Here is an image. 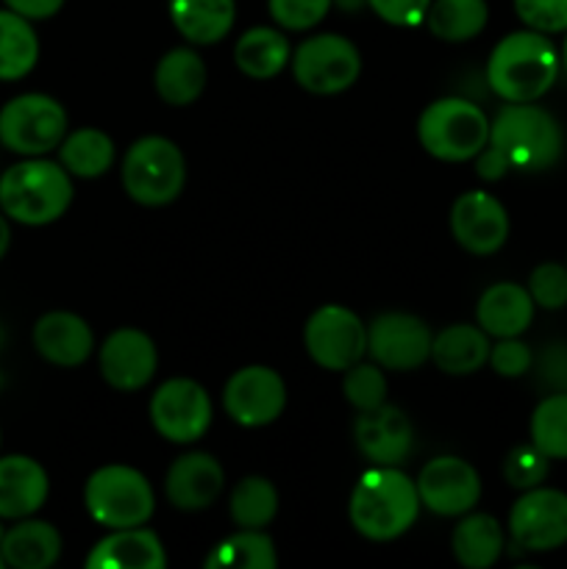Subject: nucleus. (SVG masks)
Listing matches in <instances>:
<instances>
[{"mask_svg": "<svg viewBox=\"0 0 567 569\" xmlns=\"http://www.w3.org/2000/svg\"><path fill=\"white\" fill-rule=\"evenodd\" d=\"M176 31L192 44H215L231 33L237 20L233 0H170Z\"/></svg>", "mask_w": 567, "mask_h": 569, "instance_id": "nucleus-26", "label": "nucleus"}, {"mask_svg": "<svg viewBox=\"0 0 567 569\" xmlns=\"http://www.w3.org/2000/svg\"><path fill=\"white\" fill-rule=\"evenodd\" d=\"M561 64H565V70H567V39H565V50H561Z\"/></svg>", "mask_w": 567, "mask_h": 569, "instance_id": "nucleus-48", "label": "nucleus"}, {"mask_svg": "<svg viewBox=\"0 0 567 569\" xmlns=\"http://www.w3.org/2000/svg\"><path fill=\"white\" fill-rule=\"evenodd\" d=\"M122 189L139 206H167L187 183V161L181 148L167 137H142L122 159Z\"/></svg>", "mask_w": 567, "mask_h": 569, "instance_id": "nucleus-7", "label": "nucleus"}, {"mask_svg": "<svg viewBox=\"0 0 567 569\" xmlns=\"http://www.w3.org/2000/svg\"><path fill=\"white\" fill-rule=\"evenodd\" d=\"M3 537H6V528H3V522H0V542H3Z\"/></svg>", "mask_w": 567, "mask_h": 569, "instance_id": "nucleus-49", "label": "nucleus"}, {"mask_svg": "<svg viewBox=\"0 0 567 569\" xmlns=\"http://www.w3.org/2000/svg\"><path fill=\"white\" fill-rule=\"evenodd\" d=\"M356 448L372 461V465H404L415 448V428L409 417L395 406H376V409L359 411L354 426Z\"/></svg>", "mask_w": 567, "mask_h": 569, "instance_id": "nucleus-18", "label": "nucleus"}, {"mask_svg": "<svg viewBox=\"0 0 567 569\" xmlns=\"http://www.w3.org/2000/svg\"><path fill=\"white\" fill-rule=\"evenodd\" d=\"M203 59L192 48H172L159 59L153 72L156 92L170 106H189L203 94L206 89Z\"/></svg>", "mask_w": 567, "mask_h": 569, "instance_id": "nucleus-27", "label": "nucleus"}, {"mask_svg": "<svg viewBox=\"0 0 567 569\" xmlns=\"http://www.w3.org/2000/svg\"><path fill=\"white\" fill-rule=\"evenodd\" d=\"M372 14L381 17L384 22L398 28H415L426 22L431 0H367Z\"/></svg>", "mask_w": 567, "mask_h": 569, "instance_id": "nucleus-42", "label": "nucleus"}, {"mask_svg": "<svg viewBox=\"0 0 567 569\" xmlns=\"http://www.w3.org/2000/svg\"><path fill=\"white\" fill-rule=\"evenodd\" d=\"M0 345H3V328H0Z\"/></svg>", "mask_w": 567, "mask_h": 569, "instance_id": "nucleus-51", "label": "nucleus"}, {"mask_svg": "<svg viewBox=\"0 0 567 569\" xmlns=\"http://www.w3.org/2000/svg\"><path fill=\"white\" fill-rule=\"evenodd\" d=\"M6 567V561H3V556H0V569H3Z\"/></svg>", "mask_w": 567, "mask_h": 569, "instance_id": "nucleus-50", "label": "nucleus"}, {"mask_svg": "<svg viewBox=\"0 0 567 569\" xmlns=\"http://www.w3.org/2000/svg\"><path fill=\"white\" fill-rule=\"evenodd\" d=\"M292 76L311 94H339L359 81L361 56L350 39L339 33H317L295 48Z\"/></svg>", "mask_w": 567, "mask_h": 569, "instance_id": "nucleus-9", "label": "nucleus"}, {"mask_svg": "<svg viewBox=\"0 0 567 569\" xmlns=\"http://www.w3.org/2000/svg\"><path fill=\"white\" fill-rule=\"evenodd\" d=\"M11 244V228H9V217L0 211V259L6 256V250H9Z\"/></svg>", "mask_w": 567, "mask_h": 569, "instance_id": "nucleus-46", "label": "nucleus"}, {"mask_svg": "<svg viewBox=\"0 0 567 569\" xmlns=\"http://www.w3.org/2000/svg\"><path fill=\"white\" fill-rule=\"evenodd\" d=\"M520 22L539 33L567 31V0H515Z\"/></svg>", "mask_w": 567, "mask_h": 569, "instance_id": "nucleus-40", "label": "nucleus"}, {"mask_svg": "<svg viewBox=\"0 0 567 569\" xmlns=\"http://www.w3.org/2000/svg\"><path fill=\"white\" fill-rule=\"evenodd\" d=\"M100 376L117 392L145 389L156 376L159 353L153 339L139 328H117L103 339L98 350Z\"/></svg>", "mask_w": 567, "mask_h": 569, "instance_id": "nucleus-17", "label": "nucleus"}, {"mask_svg": "<svg viewBox=\"0 0 567 569\" xmlns=\"http://www.w3.org/2000/svg\"><path fill=\"white\" fill-rule=\"evenodd\" d=\"M287 406V383L272 367L250 365L233 372L222 389V409L237 426L261 428L276 422Z\"/></svg>", "mask_w": 567, "mask_h": 569, "instance_id": "nucleus-14", "label": "nucleus"}, {"mask_svg": "<svg viewBox=\"0 0 567 569\" xmlns=\"http://www.w3.org/2000/svg\"><path fill=\"white\" fill-rule=\"evenodd\" d=\"M331 6L334 0H267L272 22L284 31H309L322 22Z\"/></svg>", "mask_w": 567, "mask_h": 569, "instance_id": "nucleus-39", "label": "nucleus"}, {"mask_svg": "<svg viewBox=\"0 0 567 569\" xmlns=\"http://www.w3.org/2000/svg\"><path fill=\"white\" fill-rule=\"evenodd\" d=\"M561 59L545 33L515 31L500 39L487 61V83L506 103H534L559 78Z\"/></svg>", "mask_w": 567, "mask_h": 569, "instance_id": "nucleus-2", "label": "nucleus"}, {"mask_svg": "<svg viewBox=\"0 0 567 569\" xmlns=\"http://www.w3.org/2000/svg\"><path fill=\"white\" fill-rule=\"evenodd\" d=\"M72 203V178L61 161L26 156L0 176V211L20 226H50Z\"/></svg>", "mask_w": 567, "mask_h": 569, "instance_id": "nucleus-3", "label": "nucleus"}, {"mask_svg": "<svg viewBox=\"0 0 567 569\" xmlns=\"http://www.w3.org/2000/svg\"><path fill=\"white\" fill-rule=\"evenodd\" d=\"M89 569H165V545L148 528H117L89 550Z\"/></svg>", "mask_w": 567, "mask_h": 569, "instance_id": "nucleus-22", "label": "nucleus"}, {"mask_svg": "<svg viewBox=\"0 0 567 569\" xmlns=\"http://www.w3.org/2000/svg\"><path fill=\"white\" fill-rule=\"evenodd\" d=\"M226 487V470L209 453H183L170 465L165 478V495L178 511H203L220 498Z\"/></svg>", "mask_w": 567, "mask_h": 569, "instance_id": "nucleus-19", "label": "nucleus"}, {"mask_svg": "<svg viewBox=\"0 0 567 569\" xmlns=\"http://www.w3.org/2000/svg\"><path fill=\"white\" fill-rule=\"evenodd\" d=\"M289 59H292V48L278 28H248L233 48V61H237L239 72L253 81L276 78L289 64Z\"/></svg>", "mask_w": 567, "mask_h": 569, "instance_id": "nucleus-29", "label": "nucleus"}, {"mask_svg": "<svg viewBox=\"0 0 567 569\" xmlns=\"http://www.w3.org/2000/svg\"><path fill=\"white\" fill-rule=\"evenodd\" d=\"M548 456L539 448H534V445H520V448L509 450V456L504 461L506 483L520 489V492L543 487V481L548 478Z\"/></svg>", "mask_w": 567, "mask_h": 569, "instance_id": "nucleus-37", "label": "nucleus"}, {"mask_svg": "<svg viewBox=\"0 0 567 569\" xmlns=\"http://www.w3.org/2000/svg\"><path fill=\"white\" fill-rule=\"evenodd\" d=\"M39 39L31 20L17 11H0V81H20L37 67Z\"/></svg>", "mask_w": 567, "mask_h": 569, "instance_id": "nucleus-30", "label": "nucleus"}, {"mask_svg": "<svg viewBox=\"0 0 567 569\" xmlns=\"http://www.w3.org/2000/svg\"><path fill=\"white\" fill-rule=\"evenodd\" d=\"M50 481L31 456H0V520H26L44 506Z\"/></svg>", "mask_w": 567, "mask_h": 569, "instance_id": "nucleus-20", "label": "nucleus"}, {"mask_svg": "<svg viewBox=\"0 0 567 569\" xmlns=\"http://www.w3.org/2000/svg\"><path fill=\"white\" fill-rule=\"evenodd\" d=\"M6 9L17 11L26 20H50L53 14H59L64 0H3Z\"/></svg>", "mask_w": 567, "mask_h": 569, "instance_id": "nucleus-45", "label": "nucleus"}, {"mask_svg": "<svg viewBox=\"0 0 567 569\" xmlns=\"http://www.w3.org/2000/svg\"><path fill=\"white\" fill-rule=\"evenodd\" d=\"M476 172L478 178H484V181H500L504 176H509L511 172V164L509 159H506L504 153H500L495 144H484L481 153L476 156Z\"/></svg>", "mask_w": 567, "mask_h": 569, "instance_id": "nucleus-44", "label": "nucleus"}, {"mask_svg": "<svg viewBox=\"0 0 567 569\" xmlns=\"http://www.w3.org/2000/svg\"><path fill=\"white\" fill-rule=\"evenodd\" d=\"M534 309L537 306L526 287L511 281L493 283L476 303V326L495 339L520 337L531 326Z\"/></svg>", "mask_w": 567, "mask_h": 569, "instance_id": "nucleus-23", "label": "nucleus"}, {"mask_svg": "<svg viewBox=\"0 0 567 569\" xmlns=\"http://www.w3.org/2000/svg\"><path fill=\"white\" fill-rule=\"evenodd\" d=\"M334 3H339L342 9H361V6H367V0H334Z\"/></svg>", "mask_w": 567, "mask_h": 569, "instance_id": "nucleus-47", "label": "nucleus"}, {"mask_svg": "<svg viewBox=\"0 0 567 569\" xmlns=\"http://www.w3.org/2000/svg\"><path fill=\"white\" fill-rule=\"evenodd\" d=\"M450 233L472 256H493L509 239V211L495 194L470 189L450 206Z\"/></svg>", "mask_w": 567, "mask_h": 569, "instance_id": "nucleus-16", "label": "nucleus"}, {"mask_svg": "<svg viewBox=\"0 0 567 569\" xmlns=\"http://www.w3.org/2000/svg\"><path fill=\"white\" fill-rule=\"evenodd\" d=\"M489 144L509 159L511 170L539 172L559 161L565 133L559 122L534 103H506L489 122Z\"/></svg>", "mask_w": 567, "mask_h": 569, "instance_id": "nucleus-4", "label": "nucleus"}, {"mask_svg": "<svg viewBox=\"0 0 567 569\" xmlns=\"http://www.w3.org/2000/svg\"><path fill=\"white\" fill-rule=\"evenodd\" d=\"M489 337L470 322H454L431 339V361L445 376H472L489 361Z\"/></svg>", "mask_w": 567, "mask_h": 569, "instance_id": "nucleus-25", "label": "nucleus"}, {"mask_svg": "<svg viewBox=\"0 0 567 569\" xmlns=\"http://www.w3.org/2000/svg\"><path fill=\"white\" fill-rule=\"evenodd\" d=\"M537 378L550 392H567V342L545 345L537 359Z\"/></svg>", "mask_w": 567, "mask_h": 569, "instance_id": "nucleus-43", "label": "nucleus"}, {"mask_svg": "<svg viewBox=\"0 0 567 569\" xmlns=\"http://www.w3.org/2000/svg\"><path fill=\"white\" fill-rule=\"evenodd\" d=\"M83 509L109 531L137 528L153 517L156 495L139 470L126 465H106L83 483Z\"/></svg>", "mask_w": 567, "mask_h": 569, "instance_id": "nucleus-5", "label": "nucleus"}, {"mask_svg": "<svg viewBox=\"0 0 567 569\" xmlns=\"http://www.w3.org/2000/svg\"><path fill=\"white\" fill-rule=\"evenodd\" d=\"M417 515H420L417 483L398 467L376 465L359 478L350 492V526L370 542L404 537L415 526Z\"/></svg>", "mask_w": 567, "mask_h": 569, "instance_id": "nucleus-1", "label": "nucleus"}, {"mask_svg": "<svg viewBox=\"0 0 567 569\" xmlns=\"http://www.w3.org/2000/svg\"><path fill=\"white\" fill-rule=\"evenodd\" d=\"M61 533L56 526L44 520H17L6 531L3 542H0V556H3L6 567L14 569H50L61 556Z\"/></svg>", "mask_w": 567, "mask_h": 569, "instance_id": "nucleus-24", "label": "nucleus"}, {"mask_svg": "<svg viewBox=\"0 0 567 569\" xmlns=\"http://www.w3.org/2000/svg\"><path fill=\"white\" fill-rule=\"evenodd\" d=\"M231 520L237 528H253V531H265L270 526L272 517L278 511V492L267 478L248 476L233 487L231 503Z\"/></svg>", "mask_w": 567, "mask_h": 569, "instance_id": "nucleus-34", "label": "nucleus"}, {"mask_svg": "<svg viewBox=\"0 0 567 569\" xmlns=\"http://www.w3.org/2000/svg\"><path fill=\"white\" fill-rule=\"evenodd\" d=\"M67 137V111L56 98L26 92L0 109V144L17 156H44Z\"/></svg>", "mask_w": 567, "mask_h": 569, "instance_id": "nucleus-8", "label": "nucleus"}, {"mask_svg": "<svg viewBox=\"0 0 567 569\" xmlns=\"http://www.w3.org/2000/svg\"><path fill=\"white\" fill-rule=\"evenodd\" d=\"M342 395L356 411H367L387 403V378H384L381 367H378L376 361H372V365L356 361L354 367L345 370Z\"/></svg>", "mask_w": 567, "mask_h": 569, "instance_id": "nucleus-36", "label": "nucleus"}, {"mask_svg": "<svg viewBox=\"0 0 567 569\" xmlns=\"http://www.w3.org/2000/svg\"><path fill=\"white\" fill-rule=\"evenodd\" d=\"M528 295H531L534 306L545 311H559L567 306V267L556 264V261H545V264L534 267L528 276Z\"/></svg>", "mask_w": 567, "mask_h": 569, "instance_id": "nucleus-38", "label": "nucleus"}, {"mask_svg": "<svg viewBox=\"0 0 567 569\" xmlns=\"http://www.w3.org/2000/svg\"><path fill=\"white\" fill-rule=\"evenodd\" d=\"M150 422L172 445L198 442L211 426V398L192 378L165 381L150 398Z\"/></svg>", "mask_w": 567, "mask_h": 569, "instance_id": "nucleus-11", "label": "nucleus"}, {"mask_svg": "<svg viewBox=\"0 0 567 569\" xmlns=\"http://www.w3.org/2000/svg\"><path fill=\"white\" fill-rule=\"evenodd\" d=\"M506 548L504 526L493 515H461L459 526L450 533L454 559L467 569H489Z\"/></svg>", "mask_w": 567, "mask_h": 569, "instance_id": "nucleus-28", "label": "nucleus"}, {"mask_svg": "<svg viewBox=\"0 0 567 569\" xmlns=\"http://www.w3.org/2000/svg\"><path fill=\"white\" fill-rule=\"evenodd\" d=\"M420 506L439 517H461L481 500V478L470 461L459 456L431 459L417 476Z\"/></svg>", "mask_w": 567, "mask_h": 569, "instance_id": "nucleus-15", "label": "nucleus"}, {"mask_svg": "<svg viewBox=\"0 0 567 569\" xmlns=\"http://www.w3.org/2000/svg\"><path fill=\"white\" fill-rule=\"evenodd\" d=\"M304 345L317 367L345 372L367 353V326L345 306H320L306 320Z\"/></svg>", "mask_w": 567, "mask_h": 569, "instance_id": "nucleus-10", "label": "nucleus"}, {"mask_svg": "<svg viewBox=\"0 0 567 569\" xmlns=\"http://www.w3.org/2000/svg\"><path fill=\"white\" fill-rule=\"evenodd\" d=\"M422 150L439 161L476 159L489 142V120L481 106L465 98H439L417 120Z\"/></svg>", "mask_w": 567, "mask_h": 569, "instance_id": "nucleus-6", "label": "nucleus"}, {"mask_svg": "<svg viewBox=\"0 0 567 569\" xmlns=\"http://www.w3.org/2000/svg\"><path fill=\"white\" fill-rule=\"evenodd\" d=\"M431 328L406 311H387L367 326V353L381 370L409 372L431 359Z\"/></svg>", "mask_w": 567, "mask_h": 569, "instance_id": "nucleus-13", "label": "nucleus"}, {"mask_svg": "<svg viewBox=\"0 0 567 569\" xmlns=\"http://www.w3.org/2000/svg\"><path fill=\"white\" fill-rule=\"evenodd\" d=\"M59 161L70 176L100 178L115 164V142L100 128H78L61 139Z\"/></svg>", "mask_w": 567, "mask_h": 569, "instance_id": "nucleus-31", "label": "nucleus"}, {"mask_svg": "<svg viewBox=\"0 0 567 569\" xmlns=\"http://www.w3.org/2000/svg\"><path fill=\"white\" fill-rule=\"evenodd\" d=\"M489 367L500 378H520L534 367V353L526 342L517 337L498 339V345L489 348Z\"/></svg>", "mask_w": 567, "mask_h": 569, "instance_id": "nucleus-41", "label": "nucleus"}, {"mask_svg": "<svg viewBox=\"0 0 567 569\" xmlns=\"http://www.w3.org/2000/svg\"><path fill=\"white\" fill-rule=\"evenodd\" d=\"M531 445L548 459L567 461V392H550L531 415Z\"/></svg>", "mask_w": 567, "mask_h": 569, "instance_id": "nucleus-35", "label": "nucleus"}, {"mask_svg": "<svg viewBox=\"0 0 567 569\" xmlns=\"http://www.w3.org/2000/svg\"><path fill=\"white\" fill-rule=\"evenodd\" d=\"M33 348L56 367H81L94 350V333L72 311H48L33 326Z\"/></svg>", "mask_w": 567, "mask_h": 569, "instance_id": "nucleus-21", "label": "nucleus"}, {"mask_svg": "<svg viewBox=\"0 0 567 569\" xmlns=\"http://www.w3.org/2000/svg\"><path fill=\"white\" fill-rule=\"evenodd\" d=\"M509 537L526 553H550L567 545V495L548 487L526 489L509 511Z\"/></svg>", "mask_w": 567, "mask_h": 569, "instance_id": "nucleus-12", "label": "nucleus"}, {"mask_svg": "<svg viewBox=\"0 0 567 569\" xmlns=\"http://www.w3.org/2000/svg\"><path fill=\"white\" fill-rule=\"evenodd\" d=\"M278 556L276 545L265 531H253V528H239L228 539L211 548L206 556V567L209 569H276Z\"/></svg>", "mask_w": 567, "mask_h": 569, "instance_id": "nucleus-33", "label": "nucleus"}, {"mask_svg": "<svg viewBox=\"0 0 567 569\" xmlns=\"http://www.w3.org/2000/svg\"><path fill=\"white\" fill-rule=\"evenodd\" d=\"M487 0H431L426 14L428 31L442 42H470L487 28Z\"/></svg>", "mask_w": 567, "mask_h": 569, "instance_id": "nucleus-32", "label": "nucleus"}]
</instances>
